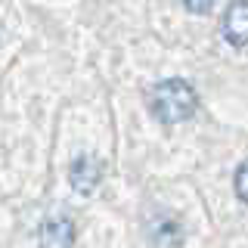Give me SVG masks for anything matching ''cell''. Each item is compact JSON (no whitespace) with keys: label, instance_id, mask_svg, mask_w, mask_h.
Returning a JSON list of instances; mask_svg holds the SVG:
<instances>
[{"label":"cell","instance_id":"obj_1","mask_svg":"<svg viewBox=\"0 0 248 248\" xmlns=\"http://www.w3.org/2000/svg\"><path fill=\"white\" fill-rule=\"evenodd\" d=\"M196 106H199V96L192 90V84L180 81V78L161 81L152 90V112H155V118L165 121V124H180L186 118H192Z\"/></svg>","mask_w":248,"mask_h":248},{"label":"cell","instance_id":"obj_2","mask_svg":"<svg viewBox=\"0 0 248 248\" xmlns=\"http://www.w3.org/2000/svg\"><path fill=\"white\" fill-rule=\"evenodd\" d=\"M106 168L103 161L96 158V155H81V158L72 161V168H68V180H72V189L75 192H93L99 186V180H103Z\"/></svg>","mask_w":248,"mask_h":248},{"label":"cell","instance_id":"obj_3","mask_svg":"<svg viewBox=\"0 0 248 248\" xmlns=\"http://www.w3.org/2000/svg\"><path fill=\"white\" fill-rule=\"evenodd\" d=\"M75 245V220L65 214L46 217L41 223V248H72Z\"/></svg>","mask_w":248,"mask_h":248},{"label":"cell","instance_id":"obj_4","mask_svg":"<svg viewBox=\"0 0 248 248\" xmlns=\"http://www.w3.org/2000/svg\"><path fill=\"white\" fill-rule=\"evenodd\" d=\"M223 34H227V41L236 44V46L248 44V0L230 3L227 16H223Z\"/></svg>","mask_w":248,"mask_h":248},{"label":"cell","instance_id":"obj_5","mask_svg":"<svg viewBox=\"0 0 248 248\" xmlns=\"http://www.w3.org/2000/svg\"><path fill=\"white\" fill-rule=\"evenodd\" d=\"M236 196L242 202H248V161H242L236 170Z\"/></svg>","mask_w":248,"mask_h":248},{"label":"cell","instance_id":"obj_6","mask_svg":"<svg viewBox=\"0 0 248 248\" xmlns=\"http://www.w3.org/2000/svg\"><path fill=\"white\" fill-rule=\"evenodd\" d=\"M183 6H186V10H189V13H208V10H211V6H214V0H183Z\"/></svg>","mask_w":248,"mask_h":248}]
</instances>
